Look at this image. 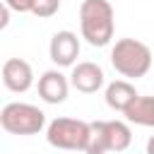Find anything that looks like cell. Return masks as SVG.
<instances>
[{"instance_id":"cell-1","label":"cell","mask_w":154,"mask_h":154,"mask_svg":"<svg viewBox=\"0 0 154 154\" xmlns=\"http://www.w3.org/2000/svg\"><path fill=\"white\" fill-rule=\"evenodd\" d=\"M79 31L82 38L94 46L103 48L113 41L116 31V14L108 0H84L79 5Z\"/></svg>"},{"instance_id":"cell-2","label":"cell","mask_w":154,"mask_h":154,"mask_svg":"<svg viewBox=\"0 0 154 154\" xmlns=\"http://www.w3.org/2000/svg\"><path fill=\"white\" fill-rule=\"evenodd\" d=\"M111 65L125 79H140L152 67V48L137 38H118L111 48Z\"/></svg>"},{"instance_id":"cell-3","label":"cell","mask_w":154,"mask_h":154,"mask_svg":"<svg viewBox=\"0 0 154 154\" xmlns=\"http://www.w3.org/2000/svg\"><path fill=\"white\" fill-rule=\"evenodd\" d=\"M132 144V130L123 120H94L89 123V137L84 154L125 152Z\"/></svg>"},{"instance_id":"cell-4","label":"cell","mask_w":154,"mask_h":154,"mask_svg":"<svg viewBox=\"0 0 154 154\" xmlns=\"http://www.w3.org/2000/svg\"><path fill=\"white\" fill-rule=\"evenodd\" d=\"M0 125L10 135H38L46 128V113L24 101H12L0 108Z\"/></svg>"},{"instance_id":"cell-5","label":"cell","mask_w":154,"mask_h":154,"mask_svg":"<svg viewBox=\"0 0 154 154\" xmlns=\"http://www.w3.org/2000/svg\"><path fill=\"white\" fill-rule=\"evenodd\" d=\"M87 137H89V123L87 120H79V118L60 116V118H53L46 125V140L55 149L84 152Z\"/></svg>"},{"instance_id":"cell-6","label":"cell","mask_w":154,"mask_h":154,"mask_svg":"<svg viewBox=\"0 0 154 154\" xmlns=\"http://www.w3.org/2000/svg\"><path fill=\"white\" fill-rule=\"evenodd\" d=\"M79 38L75 31L70 29H63V31H55L51 36V43H48V55L51 60L58 65V67H72L79 58Z\"/></svg>"},{"instance_id":"cell-7","label":"cell","mask_w":154,"mask_h":154,"mask_svg":"<svg viewBox=\"0 0 154 154\" xmlns=\"http://www.w3.org/2000/svg\"><path fill=\"white\" fill-rule=\"evenodd\" d=\"M67 82H70V87H75L82 94H96L106 84V75H103V67L99 63L84 60V63L72 65V72H70Z\"/></svg>"},{"instance_id":"cell-8","label":"cell","mask_w":154,"mask_h":154,"mask_svg":"<svg viewBox=\"0 0 154 154\" xmlns=\"http://www.w3.org/2000/svg\"><path fill=\"white\" fill-rule=\"evenodd\" d=\"M2 84L12 94H24L34 84V70L24 58H10L2 65Z\"/></svg>"},{"instance_id":"cell-9","label":"cell","mask_w":154,"mask_h":154,"mask_svg":"<svg viewBox=\"0 0 154 154\" xmlns=\"http://www.w3.org/2000/svg\"><path fill=\"white\" fill-rule=\"evenodd\" d=\"M70 82L60 70H46L38 77V96L46 103H63L67 99Z\"/></svg>"},{"instance_id":"cell-10","label":"cell","mask_w":154,"mask_h":154,"mask_svg":"<svg viewBox=\"0 0 154 154\" xmlns=\"http://www.w3.org/2000/svg\"><path fill=\"white\" fill-rule=\"evenodd\" d=\"M120 113L125 116L128 123H135V125H142V128H152L154 125V99L137 94Z\"/></svg>"},{"instance_id":"cell-11","label":"cell","mask_w":154,"mask_h":154,"mask_svg":"<svg viewBox=\"0 0 154 154\" xmlns=\"http://www.w3.org/2000/svg\"><path fill=\"white\" fill-rule=\"evenodd\" d=\"M135 96H137V89L130 79H116V82L106 84V91H103L106 106L113 111H123Z\"/></svg>"},{"instance_id":"cell-12","label":"cell","mask_w":154,"mask_h":154,"mask_svg":"<svg viewBox=\"0 0 154 154\" xmlns=\"http://www.w3.org/2000/svg\"><path fill=\"white\" fill-rule=\"evenodd\" d=\"M58 10H60V0H34L31 14H36L38 19H48L58 14Z\"/></svg>"},{"instance_id":"cell-13","label":"cell","mask_w":154,"mask_h":154,"mask_svg":"<svg viewBox=\"0 0 154 154\" xmlns=\"http://www.w3.org/2000/svg\"><path fill=\"white\" fill-rule=\"evenodd\" d=\"M7 7H10V12H31V7H34V0H2Z\"/></svg>"},{"instance_id":"cell-14","label":"cell","mask_w":154,"mask_h":154,"mask_svg":"<svg viewBox=\"0 0 154 154\" xmlns=\"http://www.w3.org/2000/svg\"><path fill=\"white\" fill-rule=\"evenodd\" d=\"M10 14H12V12H10V7H7V5L0 0V31H2V29L10 24Z\"/></svg>"}]
</instances>
